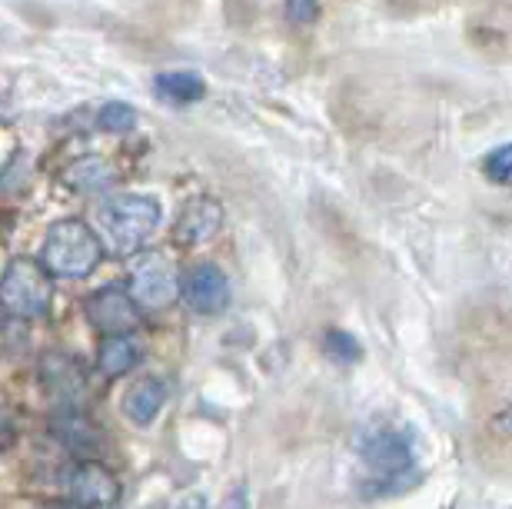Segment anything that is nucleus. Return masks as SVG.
<instances>
[{"label":"nucleus","instance_id":"f257e3e1","mask_svg":"<svg viewBox=\"0 0 512 509\" xmlns=\"http://www.w3.org/2000/svg\"><path fill=\"white\" fill-rule=\"evenodd\" d=\"M100 260H104V247H100L97 233L84 220H60L50 227L37 263L50 277L84 280L97 270Z\"/></svg>","mask_w":512,"mask_h":509},{"label":"nucleus","instance_id":"f03ea898","mask_svg":"<svg viewBox=\"0 0 512 509\" xmlns=\"http://www.w3.org/2000/svg\"><path fill=\"white\" fill-rule=\"evenodd\" d=\"M100 223H104V233L110 237V247L130 257L157 230L160 207L157 200L140 197V193H120V197H110L100 207Z\"/></svg>","mask_w":512,"mask_h":509},{"label":"nucleus","instance_id":"7ed1b4c3","mask_svg":"<svg viewBox=\"0 0 512 509\" xmlns=\"http://www.w3.org/2000/svg\"><path fill=\"white\" fill-rule=\"evenodd\" d=\"M50 303H54L50 273L30 257L10 260L0 277V307L17 320H40L50 313Z\"/></svg>","mask_w":512,"mask_h":509},{"label":"nucleus","instance_id":"20e7f679","mask_svg":"<svg viewBox=\"0 0 512 509\" xmlns=\"http://www.w3.org/2000/svg\"><path fill=\"white\" fill-rule=\"evenodd\" d=\"M127 297L137 310H167L180 297V273L163 253H140L130 267Z\"/></svg>","mask_w":512,"mask_h":509},{"label":"nucleus","instance_id":"39448f33","mask_svg":"<svg viewBox=\"0 0 512 509\" xmlns=\"http://www.w3.org/2000/svg\"><path fill=\"white\" fill-rule=\"evenodd\" d=\"M360 456L376 476L389 480V476H399L413 466V443L399 426L373 423L360 433Z\"/></svg>","mask_w":512,"mask_h":509},{"label":"nucleus","instance_id":"423d86ee","mask_svg":"<svg viewBox=\"0 0 512 509\" xmlns=\"http://www.w3.org/2000/svg\"><path fill=\"white\" fill-rule=\"evenodd\" d=\"M180 297L200 317H217L230 307V280L217 263H197L180 280Z\"/></svg>","mask_w":512,"mask_h":509},{"label":"nucleus","instance_id":"0eeeda50","mask_svg":"<svg viewBox=\"0 0 512 509\" xmlns=\"http://www.w3.org/2000/svg\"><path fill=\"white\" fill-rule=\"evenodd\" d=\"M84 317L94 330L107 333V337H117V333H130L137 327V307L127 297V290L120 287H100L97 293H90L84 303Z\"/></svg>","mask_w":512,"mask_h":509},{"label":"nucleus","instance_id":"6e6552de","mask_svg":"<svg viewBox=\"0 0 512 509\" xmlns=\"http://www.w3.org/2000/svg\"><path fill=\"white\" fill-rule=\"evenodd\" d=\"M70 496L80 509H110L120 496V483L107 466L84 460L70 473Z\"/></svg>","mask_w":512,"mask_h":509},{"label":"nucleus","instance_id":"1a4fd4ad","mask_svg":"<svg viewBox=\"0 0 512 509\" xmlns=\"http://www.w3.org/2000/svg\"><path fill=\"white\" fill-rule=\"evenodd\" d=\"M40 376H44V386L57 396L60 406H80V400H84V373H80V366L70 356L47 353L44 363H40Z\"/></svg>","mask_w":512,"mask_h":509},{"label":"nucleus","instance_id":"9d476101","mask_svg":"<svg viewBox=\"0 0 512 509\" xmlns=\"http://www.w3.org/2000/svg\"><path fill=\"white\" fill-rule=\"evenodd\" d=\"M54 433L64 440V446L70 453L84 456V460H90V456L100 450V443H104L100 440V430L90 423V416H84L80 406H57Z\"/></svg>","mask_w":512,"mask_h":509},{"label":"nucleus","instance_id":"9b49d317","mask_svg":"<svg viewBox=\"0 0 512 509\" xmlns=\"http://www.w3.org/2000/svg\"><path fill=\"white\" fill-rule=\"evenodd\" d=\"M220 223H223V210L217 200H210V197L190 200L177 220V240L197 247V243H207L217 237Z\"/></svg>","mask_w":512,"mask_h":509},{"label":"nucleus","instance_id":"f8f14e48","mask_svg":"<svg viewBox=\"0 0 512 509\" xmlns=\"http://www.w3.org/2000/svg\"><path fill=\"white\" fill-rule=\"evenodd\" d=\"M167 400V386L157 376H140L124 396V416L133 426H150L157 420L160 406Z\"/></svg>","mask_w":512,"mask_h":509},{"label":"nucleus","instance_id":"ddd939ff","mask_svg":"<svg viewBox=\"0 0 512 509\" xmlns=\"http://www.w3.org/2000/svg\"><path fill=\"white\" fill-rule=\"evenodd\" d=\"M140 360V343L137 337H130V333H117V337H107L100 343L97 350V366L100 373L110 376V380H120V376H127L133 366Z\"/></svg>","mask_w":512,"mask_h":509},{"label":"nucleus","instance_id":"4468645a","mask_svg":"<svg viewBox=\"0 0 512 509\" xmlns=\"http://www.w3.org/2000/svg\"><path fill=\"white\" fill-rule=\"evenodd\" d=\"M153 90H157L160 100H170V104H177V107H187V104L203 100L207 84H203V77L193 74V70H167V74H157Z\"/></svg>","mask_w":512,"mask_h":509},{"label":"nucleus","instance_id":"2eb2a0df","mask_svg":"<svg viewBox=\"0 0 512 509\" xmlns=\"http://www.w3.org/2000/svg\"><path fill=\"white\" fill-rule=\"evenodd\" d=\"M110 180H114V173H110V167L104 164V160H97V157L80 160V164H74L67 170V183H70V187H77V190H84V193L104 190V187H110Z\"/></svg>","mask_w":512,"mask_h":509},{"label":"nucleus","instance_id":"dca6fc26","mask_svg":"<svg viewBox=\"0 0 512 509\" xmlns=\"http://www.w3.org/2000/svg\"><path fill=\"white\" fill-rule=\"evenodd\" d=\"M97 127L107 130V134H127V130L137 127V110L124 104V100H110V104L100 107Z\"/></svg>","mask_w":512,"mask_h":509},{"label":"nucleus","instance_id":"f3484780","mask_svg":"<svg viewBox=\"0 0 512 509\" xmlns=\"http://www.w3.org/2000/svg\"><path fill=\"white\" fill-rule=\"evenodd\" d=\"M326 353H330L333 360H340V363H353V360H360V356H363L356 337H350V333H343V330L326 333Z\"/></svg>","mask_w":512,"mask_h":509},{"label":"nucleus","instance_id":"a211bd4d","mask_svg":"<svg viewBox=\"0 0 512 509\" xmlns=\"http://www.w3.org/2000/svg\"><path fill=\"white\" fill-rule=\"evenodd\" d=\"M509 164H512V147L503 144V147H496L493 154H486L483 170L493 183H509Z\"/></svg>","mask_w":512,"mask_h":509},{"label":"nucleus","instance_id":"6ab92c4d","mask_svg":"<svg viewBox=\"0 0 512 509\" xmlns=\"http://www.w3.org/2000/svg\"><path fill=\"white\" fill-rule=\"evenodd\" d=\"M283 14L293 27H310L316 24V17H320V4H316V0H286Z\"/></svg>","mask_w":512,"mask_h":509},{"label":"nucleus","instance_id":"aec40b11","mask_svg":"<svg viewBox=\"0 0 512 509\" xmlns=\"http://www.w3.org/2000/svg\"><path fill=\"white\" fill-rule=\"evenodd\" d=\"M14 440H17V420H14V413L0 410V450H4V446H10Z\"/></svg>","mask_w":512,"mask_h":509},{"label":"nucleus","instance_id":"412c9836","mask_svg":"<svg viewBox=\"0 0 512 509\" xmlns=\"http://www.w3.org/2000/svg\"><path fill=\"white\" fill-rule=\"evenodd\" d=\"M220 509H247V486L237 483L233 490L227 493V500H223Z\"/></svg>","mask_w":512,"mask_h":509},{"label":"nucleus","instance_id":"4be33fe9","mask_svg":"<svg viewBox=\"0 0 512 509\" xmlns=\"http://www.w3.org/2000/svg\"><path fill=\"white\" fill-rule=\"evenodd\" d=\"M177 509H207V496H203V493H187L177 503Z\"/></svg>","mask_w":512,"mask_h":509}]
</instances>
